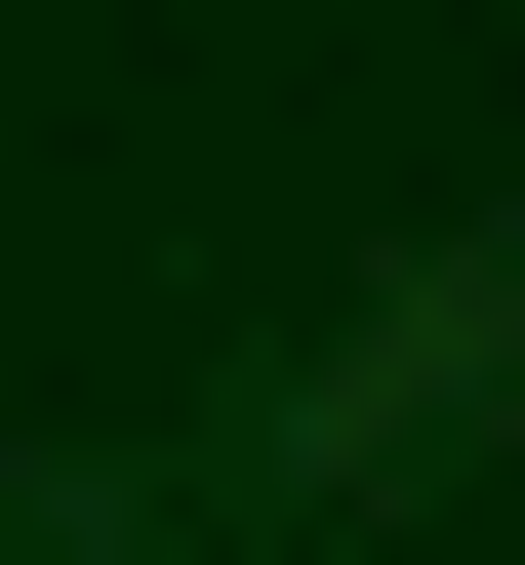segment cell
I'll list each match as a JSON object with an SVG mask.
<instances>
[{"label":"cell","mask_w":525,"mask_h":565,"mask_svg":"<svg viewBox=\"0 0 525 565\" xmlns=\"http://www.w3.org/2000/svg\"><path fill=\"white\" fill-rule=\"evenodd\" d=\"M122 525H162V484H82V445H0V565H122Z\"/></svg>","instance_id":"7a4b0ae2"},{"label":"cell","mask_w":525,"mask_h":565,"mask_svg":"<svg viewBox=\"0 0 525 565\" xmlns=\"http://www.w3.org/2000/svg\"><path fill=\"white\" fill-rule=\"evenodd\" d=\"M485 404H525V202H485V243H405L364 323H283V364L202 404V525H405Z\"/></svg>","instance_id":"6da1fadb"}]
</instances>
